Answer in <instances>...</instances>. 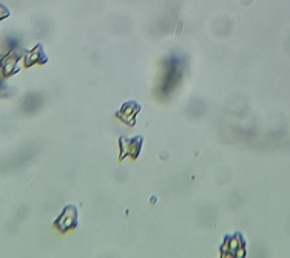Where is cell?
I'll use <instances>...</instances> for the list:
<instances>
[{"instance_id": "1", "label": "cell", "mask_w": 290, "mask_h": 258, "mask_svg": "<svg viewBox=\"0 0 290 258\" xmlns=\"http://www.w3.org/2000/svg\"><path fill=\"white\" fill-rule=\"evenodd\" d=\"M76 226H77V209L74 206H67L59 220L56 221V227L61 232H67L70 229H74Z\"/></svg>"}, {"instance_id": "2", "label": "cell", "mask_w": 290, "mask_h": 258, "mask_svg": "<svg viewBox=\"0 0 290 258\" xmlns=\"http://www.w3.org/2000/svg\"><path fill=\"white\" fill-rule=\"evenodd\" d=\"M142 136H136L133 139H128L125 136L121 138V159H124L125 156H131V158H137L142 149Z\"/></svg>"}, {"instance_id": "3", "label": "cell", "mask_w": 290, "mask_h": 258, "mask_svg": "<svg viewBox=\"0 0 290 258\" xmlns=\"http://www.w3.org/2000/svg\"><path fill=\"white\" fill-rule=\"evenodd\" d=\"M139 111H140V105L134 101H130L121 107V110L118 111V118L127 125H134V119Z\"/></svg>"}, {"instance_id": "4", "label": "cell", "mask_w": 290, "mask_h": 258, "mask_svg": "<svg viewBox=\"0 0 290 258\" xmlns=\"http://www.w3.org/2000/svg\"><path fill=\"white\" fill-rule=\"evenodd\" d=\"M222 255L224 256H243L244 249H243V238L239 235L230 237L225 240L222 246Z\"/></svg>"}, {"instance_id": "5", "label": "cell", "mask_w": 290, "mask_h": 258, "mask_svg": "<svg viewBox=\"0 0 290 258\" xmlns=\"http://www.w3.org/2000/svg\"><path fill=\"white\" fill-rule=\"evenodd\" d=\"M46 61L48 59H46V54H45L42 45H37L34 50L25 54V67H31L36 64H45Z\"/></svg>"}, {"instance_id": "6", "label": "cell", "mask_w": 290, "mask_h": 258, "mask_svg": "<svg viewBox=\"0 0 290 258\" xmlns=\"http://www.w3.org/2000/svg\"><path fill=\"white\" fill-rule=\"evenodd\" d=\"M17 62H19V56H17V53H16V51L10 53V54L7 56V59L4 61V73H5V74H11V73H14V71H16V65H17Z\"/></svg>"}]
</instances>
